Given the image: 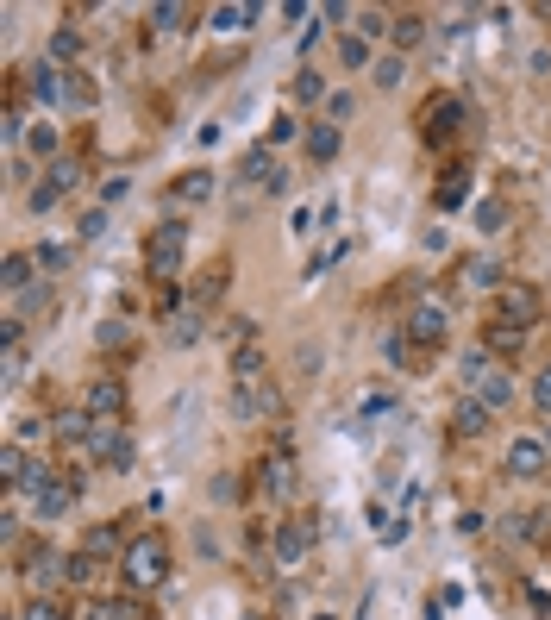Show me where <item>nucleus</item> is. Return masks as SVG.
Listing matches in <instances>:
<instances>
[{
	"label": "nucleus",
	"mask_w": 551,
	"mask_h": 620,
	"mask_svg": "<svg viewBox=\"0 0 551 620\" xmlns=\"http://www.w3.org/2000/svg\"><path fill=\"white\" fill-rule=\"evenodd\" d=\"M170 564H176L170 539H163L157 527H145V533L126 545V558H119V577H126V589H132V595H151V589L170 583Z\"/></svg>",
	"instance_id": "f257e3e1"
},
{
	"label": "nucleus",
	"mask_w": 551,
	"mask_h": 620,
	"mask_svg": "<svg viewBox=\"0 0 551 620\" xmlns=\"http://www.w3.org/2000/svg\"><path fill=\"white\" fill-rule=\"evenodd\" d=\"M19 495H26L32 514L44 520V527H51V520H63L69 508L82 502V476H76V470H63V464H38V470H32V483L19 489Z\"/></svg>",
	"instance_id": "f03ea898"
},
{
	"label": "nucleus",
	"mask_w": 551,
	"mask_h": 620,
	"mask_svg": "<svg viewBox=\"0 0 551 620\" xmlns=\"http://www.w3.org/2000/svg\"><path fill=\"white\" fill-rule=\"evenodd\" d=\"M401 332L414 339L420 351H445V339H451V295L445 289H420L414 301H407V314H401Z\"/></svg>",
	"instance_id": "7ed1b4c3"
},
{
	"label": "nucleus",
	"mask_w": 551,
	"mask_h": 620,
	"mask_svg": "<svg viewBox=\"0 0 551 620\" xmlns=\"http://www.w3.org/2000/svg\"><path fill=\"white\" fill-rule=\"evenodd\" d=\"M182 257H188V226L182 220H163L145 232V276L157 282V289H170V282L182 276Z\"/></svg>",
	"instance_id": "20e7f679"
},
{
	"label": "nucleus",
	"mask_w": 551,
	"mask_h": 620,
	"mask_svg": "<svg viewBox=\"0 0 551 620\" xmlns=\"http://www.w3.org/2000/svg\"><path fill=\"white\" fill-rule=\"evenodd\" d=\"M257 476H263V495H270V502H295V489H301V470H295V433H282V426H276V439H270V451H263Z\"/></svg>",
	"instance_id": "39448f33"
},
{
	"label": "nucleus",
	"mask_w": 551,
	"mask_h": 620,
	"mask_svg": "<svg viewBox=\"0 0 551 620\" xmlns=\"http://www.w3.org/2000/svg\"><path fill=\"white\" fill-rule=\"evenodd\" d=\"M420 138L433 151L458 145V138H464V101H458V94H445V88L426 94V101H420Z\"/></svg>",
	"instance_id": "423d86ee"
},
{
	"label": "nucleus",
	"mask_w": 551,
	"mask_h": 620,
	"mask_svg": "<svg viewBox=\"0 0 551 620\" xmlns=\"http://www.w3.org/2000/svg\"><path fill=\"white\" fill-rule=\"evenodd\" d=\"M232 414L238 420H282L289 414V395H282L276 376H263V383H232Z\"/></svg>",
	"instance_id": "0eeeda50"
},
{
	"label": "nucleus",
	"mask_w": 551,
	"mask_h": 620,
	"mask_svg": "<svg viewBox=\"0 0 551 620\" xmlns=\"http://www.w3.org/2000/svg\"><path fill=\"white\" fill-rule=\"evenodd\" d=\"M82 408H88L94 420H126V408H132L126 376H119V370H94L88 389H82Z\"/></svg>",
	"instance_id": "6e6552de"
},
{
	"label": "nucleus",
	"mask_w": 551,
	"mask_h": 620,
	"mask_svg": "<svg viewBox=\"0 0 551 620\" xmlns=\"http://www.w3.org/2000/svg\"><path fill=\"white\" fill-rule=\"evenodd\" d=\"M314 539H320L314 514H282L270 527V552H276V564H301L307 552H314Z\"/></svg>",
	"instance_id": "1a4fd4ad"
},
{
	"label": "nucleus",
	"mask_w": 551,
	"mask_h": 620,
	"mask_svg": "<svg viewBox=\"0 0 551 620\" xmlns=\"http://www.w3.org/2000/svg\"><path fill=\"white\" fill-rule=\"evenodd\" d=\"M545 470H551V439H539V433H520L508 445V458H501V476H508V483H539Z\"/></svg>",
	"instance_id": "9d476101"
},
{
	"label": "nucleus",
	"mask_w": 551,
	"mask_h": 620,
	"mask_svg": "<svg viewBox=\"0 0 551 620\" xmlns=\"http://www.w3.org/2000/svg\"><path fill=\"white\" fill-rule=\"evenodd\" d=\"M489 320H508V326H520V332H533L539 320H545V295L533 289V282H508V289L495 295V314Z\"/></svg>",
	"instance_id": "9b49d317"
},
{
	"label": "nucleus",
	"mask_w": 551,
	"mask_h": 620,
	"mask_svg": "<svg viewBox=\"0 0 551 620\" xmlns=\"http://www.w3.org/2000/svg\"><path fill=\"white\" fill-rule=\"evenodd\" d=\"M19 570H26V583H32V595H51L57 583H63V570H69V558L57 552V545H26V552H19Z\"/></svg>",
	"instance_id": "f8f14e48"
},
{
	"label": "nucleus",
	"mask_w": 551,
	"mask_h": 620,
	"mask_svg": "<svg viewBox=\"0 0 551 620\" xmlns=\"http://www.w3.org/2000/svg\"><path fill=\"white\" fill-rule=\"evenodd\" d=\"M238 176H245L257 195H282V188H289V170L276 163V151H270V145H251V151H245V163H238Z\"/></svg>",
	"instance_id": "ddd939ff"
},
{
	"label": "nucleus",
	"mask_w": 551,
	"mask_h": 620,
	"mask_svg": "<svg viewBox=\"0 0 551 620\" xmlns=\"http://www.w3.org/2000/svg\"><path fill=\"white\" fill-rule=\"evenodd\" d=\"M88 458H94V464H107V470H126V464H132L126 420H101V426H94V439H88Z\"/></svg>",
	"instance_id": "4468645a"
},
{
	"label": "nucleus",
	"mask_w": 551,
	"mask_h": 620,
	"mask_svg": "<svg viewBox=\"0 0 551 620\" xmlns=\"http://www.w3.org/2000/svg\"><path fill=\"white\" fill-rule=\"evenodd\" d=\"M458 276H464V289H483V295H501L508 289V270H501V257H489V251H476V257H464L458 264Z\"/></svg>",
	"instance_id": "2eb2a0df"
},
{
	"label": "nucleus",
	"mask_w": 551,
	"mask_h": 620,
	"mask_svg": "<svg viewBox=\"0 0 551 620\" xmlns=\"http://www.w3.org/2000/svg\"><path fill=\"white\" fill-rule=\"evenodd\" d=\"M94 426H101V420H94L88 408H57V414H51V439H57V445H69V451H88Z\"/></svg>",
	"instance_id": "dca6fc26"
},
{
	"label": "nucleus",
	"mask_w": 551,
	"mask_h": 620,
	"mask_svg": "<svg viewBox=\"0 0 551 620\" xmlns=\"http://www.w3.org/2000/svg\"><path fill=\"white\" fill-rule=\"evenodd\" d=\"M382 357H389L395 370H407V376H426V370H433V351H420L401 326H395V332H382Z\"/></svg>",
	"instance_id": "f3484780"
},
{
	"label": "nucleus",
	"mask_w": 551,
	"mask_h": 620,
	"mask_svg": "<svg viewBox=\"0 0 551 620\" xmlns=\"http://www.w3.org/2000/svg\"><path fill=\"white\" fill-rule=\"evenodd\" d=\"M63 76H69V69H57L51 57L26 69V94H32V101H38L44 113H51V107H63Z\"/></svg>",
	"instance_id": "a211bd4d"
},
{
	"label": "nucleus",
	"mask_w": 551,
	"mask_h": 620,
	"mask_svg": "<svg viewBox=\"0 0 551 620\" xmlns=\"http://www.w3.org/2000/svg\"><path fill=\"white\" fill-rule=\"evenodd\" d=\"M226 282H232V257H213V264L188 282V301H195V307H220L226 301Z\"/></svg>",
	"instance_id": "6ab92c4d"
},
{
	"label": "nucleus",
	"mask_w": 551,
	"mask_h": 620,
	"mask_svg": "<svg viewBox=\"0 0 551 620\" xmlns=\"http://www.w3.org/2000/svg\"><path fill=\"white\" fill-rule=\"evenodd\" d=\"M489 426H495V408H483L476 395H464L458 408H451V433H458V439H483Z\"/></svg>",
	"instance_id": "aec40b11"
},
{
	"label": "nucleus",
	"mask_w": 551,
	"mask_h": 620,
	"mask_svg": "<svg viewBox=\"0 0 551 620\" xmlns=\"http://www.w3.org/2000/svg\"><path fill=\"white\" fill-rule=\"evenodd\" d=\"M476 345H483L489 357H514V351H526V332L508 326V320H489L483 332H476Z\"/></svg>",
	"instance_id": "412c9836"
},
{
	"label": "nucleus",
	"mask_w": 551,
	"mask_h": 620,
	"mask_svg": "<svg viewBox=\"0 0 551 620\" xmlns=\"http://www.w3.org/2000/svg\"><path fill=\"white\" fill-rule=\"evenodd\" d=\"M464 201H470V170L458 163V170H445V176L433 182V207H439V213H458Z\"/></svg>",
	"instance_id": "4be33fe9"
},
{
	"label": "nucleus",
	"mask_w": 551,
	"mask_h": 620,
	"mask_svg": "<svg viewBox=\"0 0 551 620\" xmlns=\"http://www.w3.org/2000/svg\"><path fill=\"white\" fill-rule=\"evenodd\" d=\"M94 101H101L94 76H88V69H69V76H63V113H94Z\"/></svg>",
	"instance_id": "5701e85b"
},
{
	"label": "nucleus",
	"mask_w": 551,
	"mask_h": 620,
	"mask_svg": "<svg viewBox=\"0 0 551 620\" xmlns=\"http://www.w3.org/2000/svg\"><path fill=\"white\" fill-rule=\"evenodd\" d=\"M32 270H38V257H32V251H7V264H0V289H7V295H26L32 282H38Z\"/></svg>",
	"instance_id": "b1692460"
},
{
	"label": "nucleus",
	"mask_w": 551,
	"mask_h": 620,
	"mask_svg": "<svg viewBox=\"0 0 551 620\" xmlns=\"http://www.w3.org/2000/svg\"><path fill=\"white\" fill-rule=\"evenodd\" d=\"M32 458H26V445H19V439H7V451H0V476H7V495H19V489H26L32 483Z\"/></svg>",
	"instance_id": "393cba45"
},
{
	"label": "nucleus",
	"mask_w": 551,
	"mask_h": 620,
	"mask_svg": "<svg viewBox=\"0 0 551 620\" xmlns=\"http://www.w3.org/2000/svg\"><path fill=\"white\" fill-rule=\"evenodd\" d=\"M301 145H307V157H314V163H332V157L345 151V132H339V126H326V119H314Z\"/></svg>",
	"instance_id": "a878e982"
},
{
	"label": "nucleus",
	"mask_w": 551,
	"mask_h": 620,
	"mask_svg": "<svg viewBox=\"0 0 551 620\" xmlns=\"http://www.w3.org/2000/svg\"><path fill=\"white\" fill-rule=\"evenodd\" d=\"M163 326H170V345H195L201 332H207V307H195V301H188V307H176V314L163 320Z\"/></svg>",
	"instance_id": "bb28decb"
},
{
	"label": "nucleus",
	"mask_w": 551,
	"mask_h": 620,
	"mask_svg": "<svg viewBox=\"0 0 551 620\" xmlns=\"http://www.w3.org/2000/svg\"><path fill=\"white\" fill-rule=\"evenodd\" d=\"M289 101H295V107H326V101H332V88H326V76H320V69H295V82H289Z\"/></svg>",
	"instance_id": "cd10ccee"
},
{
	"label": "nucleus",
	"mask_w": 551,
	"mask_h": 620,
	"mask_svg": "<svg viewBox=\"0 0 551 620\" xmlns=\"http://www.w3.org/2000/svg\"><path fill=\"white\" fill-rule=\"evenodd\" d=\"M420 38H426V13H414V7H401V13L389 19V44H395V51L407 57V51H414Z\"/></svg>",
	"instance_id": "c85d7f7f"
},
{
	"label": "nucleus",
	"mask_w": 551,
	"mask_h": 620,
	"mask_svg": "<svg viewBox=\"0 0 551 620\" xmlns=\"http://www.w3.org/2000/svg\"><path fill=\"white\" fill-rule=\"evenodd\" d=\"M213 188H220V176H213V170H182V176L170 182V195L201 207V201H213Z\"/></svg>",
	"instance_id": "c756f323"
},
{
	"label": "nucleus",
	"mask_w": 551,
	"mask_h": 620,
	"mask_svg": "<svg viewBox=\"0 0 551 620\" xmlns=\"http://www.w3.org/2000/svg\"><path fill=\"white\" fill-rule=\"evenodd\" d=\"M263 376H270L263 345H238V351H232V383H263Z\"/></svg>",
	"instance_id": "7c9ffc66"
},
{
	"label": "nucleus",
	"mask_w": 551,
	"mask_h": 620,
	"mask_svg": "<svg viewBox=\"0 0 551 620\" xmlns=\"http://www.w3.org/2000/svg\"><path fill=\"white\" fill-rule=\"evenodd\" d=\"M195 19H201L195 7H182V0H163V7L145 13V26H151V32H182V26H195Z\"/></svg>",
	"instance_id": "2f4dec72"
},
{
	"label": "nucleus",
	"mask_w": 551,
	"mask_h": 620,
	"mask_svg": "<svg viewBox=\"0 0 551 620\" xmlns=\"http://www.w3.org/2000/svg\"><path fill=\"white\" fill-rule=\"evenodd\" d=\"M339 69H376V44L364 32H339Z\"/></svg>",
	"instance_id": "473e14b6"
},
{
	"label": "nucleus",
	"mask_w": 551,
	"mask_h": 620,
	"mask_svg": "<svg viewBox=\"0 0 551 620\" xmlns=\"http://www.w3.org/2000/svg\"><path fill=\"white\" fill-rule=\"evenodd\" d=\"M26 151H32L38 163H57V151H63V132L51 126V119H38V126H26Z\"/></svg>",
	"instance_id": "72a5a7b5"
},
{
	"label": "nucleus",
	"mask_w": 551,
	"mask_h": 620,
	"mask_svg": "<svg viewBox=\"0 0 551 620\" xmlns=\"http://www.w3.org/2000/svg\"><path fill=\"white\" fill-rule=\"evenodd\" d=\"M207 26H213V32H251V26H257V7H251V0H245V7H213Z\"/></svg>",
	"instance_id": "f704fd0d"
},
{
	"label": "nucleus",
	"mask_w": 551,
	"mask_h": 620,
	"mask_svg": "<svg viewBox=\"0 0 551 620\" xmlns=\"http://www.w3.org/2000/svg\"><path fill=\"white\" fill-rule=\"evenodd\" d=\"M94 577H101V558H94L88 545H76V552H69V570H63V583H69V589H88Z\"/></svg>",
	"instance_id": "c9c22d12"
},
{
	"label": "nucleus",
	"mask_w": 551,
	"mask_h": 620,
	"mask_svg": "<svg viewBox=\"0 0 551 620\" xmlns=\"http://www.w3.org/2000/svg\"><path fill=\"white\" fill-rule=\"evenodd\" d=\"M514 539H526V545H551V508L514 514Z\"/></svg>",
	"instance_id": "e433bc0d"
},
{
	"label": "nucleus",
	"mask_w": 551,
	"mask_h": 620,
	"mask_svg": "<svg viewBox=\"0 0 551 620\" xmlns=\"http://www.w3.org/2000/svg\"><path fill=\"white\" fill-rule=\"evenodd\" d=\"M44 57H51L57 69L76 63V57H82V32H76V26H57V32H51V51H44Z\"/></svg>",
	"instance_id": "4c0bfd02"
},
{
	"label": "nucleus",
	"mask_w": 551,
	"mask_h": 620,
	"mask_svg": "<svg viewBox=\"0 0 551 620\" xmlns=\"http://www.w3.org/2000/svg\"><path fill=\"white\" fill-rule=\"evenodd\" d=\"M370 82H376V88H401V82H407V57H401V51H382L376 69H370Z\"/></svg>",
	"instance_id": "58836bf2"
},
{
	"label": "nucleus",
	"mask_w": 551,
	"mask_h": 620,
	"mask_svg": "<svg viewBox=\"0 0 551 620\" xmlns=\"http://www.w3.org/2000/svg\"><path fill=\"white\" fill-rule=\"evenodd\" d=\"M44 176H51V182L63 188V195H69V188H82V182H88V163H82V157H57Z\"/></svg>",
	"instance_id": "ea45409f"
},
{
	"label": "nucleus",
	"mask_w": 551,
	"mask_h": 620,
	"mask_svg": "<svg viewBox=\"0 0 551 620\" xmlns=\"http://www.w3.org/2000/svg\"><path fill=\"white\" fill-rule=\"evenodd\" d=\"M220 332H226V345H232V351H238V345H263V326H257L251 314H232Z\"/></svg>",
	"instance_id": "a19ab883"
},
{
	"label": "nucleus",
	"mask_w": 551,
	"mask_h": 620,
	"mask_svg": "<svg viewBox=\"0 0 551 620\" xmlns=\"http://www.w3.org/2000/svg\"><path fill=\"white\" fill-rule=\"evenodd\" d=\"M295 132L307 138V126H301V119H295V107H282V113L270 119V138H263V145H270V151H276V145H289V138H295Z\"/></svg>",
	"instance_id": "79ce46f5"
},
{
	"label": "nucleus",
	"mask_w": 551,
	"mask_h": 620,
	"mask_svg": "<svg viewBox=\"0 0 551 620\" xmlns=\"http://www.w3.org/2000/svg\"><path fill=\"white\" fill-rule=\"evenodd\" d=\"M57 201H63V188H57V182H51V176H38V182H32V188H26V207H32V213H51V207H57Z\"/></svg>",
	"instance_id": "37998d69"
},
{
	"label": "nucleus",
	"mask_w": 551,
	"mask_h": 620,
	"mask_svg": "<svg viewBox=\"0 0 551 620\" xmlns=\"http://www.w3.org/2000/svg\"><path fill=\"white\" fill-rule=\"evenodd\" d=\"M19 620H69V614H63V602H57V595H32V602L19 608Z\"/></svg>",
	"instance_id": "c03bdc74"
},
{
	"label": "nucleus",
	"mask_w": 551,
	"mask_h": 620,
	"mask_svg": "<svg viewBox=\"0 0 551 620\" xmlns=\"http://www.w3.org/2000/svg\"><path fill=\"white\" fill-rule=\"evenodd\" d=\"M501 226H508V207H501V201H483V207H476V232H483V238H495Z\"/></svg>",
	"instance_id": "a18cd8bd"
},
{
	"label": "nucleus",
	"mask_w": 551,
	"mask_h": 620,
	"mask_svg": "<svg viewBox=\"0 0 551 620\" xmlns=\"http://www.w3.org/2000/svg\"><path fill=\"white\" fill-rule=\"evenodd\" d=\"M351 113H357V101H351L345 88H332V101H326V126H339V132H345V119H351Z\"/></svg>",
	"instance_id": "49530a36"
},
{
	"label": "nucleus",
	"mask_w": 551,
	"mask_h": 620,
	"mask_svg": "<svg viewBox=\"0 0 551 620\" xmlns=\"http://www.w3.org/2000/svg\"><path fill=\"white\" fill-rule=\"evenodd\" d=\"M101 351H132V326L126 320H107L101 326Z\"/></svg>",
	"instance_id": "de8ad7c7"
},
{
	"label": "nucleus",
	"mask_w": 551,
	"mask_h": 620,
	"mask_svg": "<svg viewBox=\"0 0 551 620\" xmlns=\"http://www.w3.org/2000/svg\"><path fill=\"white\" fill-rule=\"evenodd\" d=\"M32 257H38V270H44V276H57V270L69 264V245H38Z\"/></svg>",
	"instance_id": "09e8293b"
},
{
	"label": "nucleus",
	"mask_w": 551,
	"mask_h": 620,
	"mask_svg": "<svg viewBox=\"0 0 551 620\" xmlns=\"http://www.w3.org/2000/svg\"><path fill=\"white\" fill-rule=\"evenodd\" d=\"M76 238H107V207H88L76 220Z\"/></svg>",
	"instance_id": "8fccbe9b"
},
{
	"label": "nucleus",
	"mask_w": 551,
	"mask_h": 620,
	"mask_svg": "<svg viewBox=\"0 0 551 620\" xmlns=\"http://www.w3.org/2000/svg\"><path fill=\"white\" fill-rule=\"evenodd\" d=\"M389 19H395V13H382V7H370V13H364V26H357V32H364V38L376 44V38H389Z\"/></svg>",
	"instance_id": "3c124183"
},
{
	"label": "nucleus",
	"mask_w": 551,
	"mask_h": 620,
	"mask_svg": "<svg viewBox=\"0 0 551 620\" xmlns=\"http://www.w3.org/2000/svg\"><path fill=\"white\" fill-rule=\"evenodd\" d=\"M533 408H539V414H551V357H545V370L533 376Z\"/></svg>",
	"instance_id": "603ef678"
},
{
	"label": "nucleus",
	"mask_w": 551,
	"mask_h": 620,
	"mask_svg": "<svg viewBox=\"0 0 551 620\" xmlns=\"http://www.w3.org/2000/svg\"><path fill=\"white\" fill-rule=\"evenodd\" d=\"M113 620H151V608L138 595H126V602H113Z\"/></svg>",
	"instance_id": "864d4df0"
},
{
	"label": "nucleus",
	"mask_w": 551,
	"mask_h": 620,
	"mask_svg": "<svg viewBox=\"0 0 551 620\" xmlns=\"http://www.w3.org/2000/svg\"><path fill=\"white\" fill-rule=\"evenodd\" d=\"M19 301H26V314H38V307H51V282H32V289L19 295Z\"/></svg>",
	"instance_id": "5fc2aeb1"
},
{
	"label": "nucleus",
	"mask_w": 551,
	"mask_h": 620,
	"mask_svg": "<svg viewBox=\"0 0 551 620\" xmlns=\"http://www.w3.org/2000/svg\"><path fill=\"white\" fill-rule=\"evenodd\" d=\"M82 620H113V602H88V608H82Z\"/></svg>",
	"instance_id": "6e6d98bb"
}]
</instances>
